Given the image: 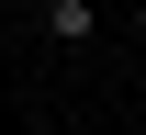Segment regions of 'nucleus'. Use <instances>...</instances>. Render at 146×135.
<instances>
[{
    "label": "nucleus",
    "instance_id": "f257e3e1",
    "mask_svg": "<svg viewBox=\"0 0 146 135\" xmlns=\"http://www.w3.org/2000/svg\"><path fill=\"white\" fill-rule=\"evenodd\" d=\"M34 23H45V45H90V23H101V11H90V0H45Z\"/></svg>",
    "mask_w": 146,
    "mask_h": 135
}]
</instances>
